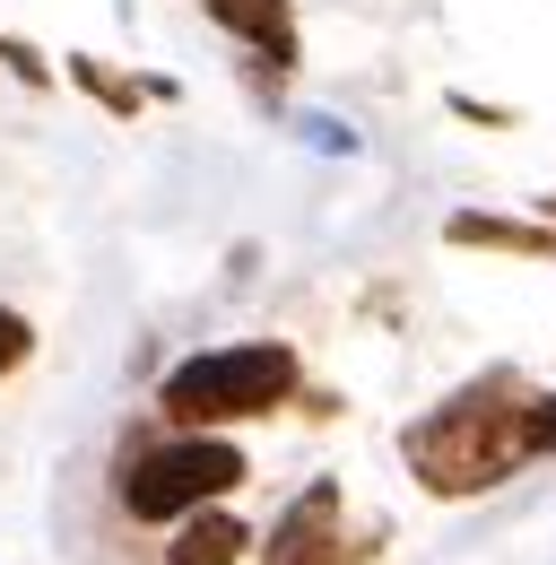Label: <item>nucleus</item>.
I'll list each match as a JSON object with an SVG mask.
<instances>
[{"label":"nucleus","mask_w":556,"mask_h":565,"mask_svg":"<svg viewBox=\"0 0 556 565\" xmlns=\"http://www.w3.org/2000/svg\"><path fill=\"white\" fill-rule=\"evenodd\" d=\"M400 452L426 495H479L513 479L522 461L556 452V392H522L513 374H487L470 392H452L443 409H426L400 435Z\"/></svg>","instance_id":"f257e3e1"},{"label":"nucleus","mask_w":556,"mask_h":565,"mask_svg":"<svg viewBox=\"0 0 556 565\" xmlns=\"http://www.w3.org/2000/svg\"><path fill=\"white\" fill-rule=\"evenodd\" d=\"M296 392V349L278 340H235V349H201L183 356L157 392V409L174 426H235V418H270Z\"/></svg>","instance_id":"f03ea898"},{"label":"nucleus","mask_w":556,"mask_h":565,"mask_svg":"<svg viewBox=\"0 0 556 565\" xmlns=\"http://www.w3.org/2000/svg\"><path fill=\"white\" fill-rule=\"evenodd\" d=\"M226 488H244V452L201 435V426H183L174 444H148V452L122 461V513L131 522H183V513L217 504Z\"/></svg>","instance_id":"7ed1b4c3"},{"label":"nucleus","mask_w":556,"mask_h":565,"mask_svg":"<svg viewBox=\"0 0 556 565\" xmlns=\"http://www.w3.org/2000/svg\"><path fill=\"white\" fill-rule=\"evenodd\" d=\"M340 557H348V548H340V488H331V479H313V488L278 513L261 565H340Z\"/></svg>","instance_id":"20e7f679"},{"label":"nucleus","mask_w":556,"mask_h":565,"mask_svg":"<svg viewBox=\"0 0 556 565\" xmlns=\"http://www.w3.org/2000/svg\"><path fill=\"white\" fill-rule=\"evenodd\" d=\"M201 9L261 53V71H296V9L287 0H201Z\"/></svg>","instance_id":"39448f33"},{"label":"nucleus","mask_w":556,"mask_h":565,"mask_svg":"<svg viewBox=\"0 0 556 565\" xmlns=\"http://www.w3.org/2000/svg\"><path fill=\"white\" fill-rule=\"evenodd\" d=\"M253 548V531L235 522V513H183V531H174V548H165V565H235Z\"/></svg>","instance_id":"423d86ee"},{"label":"nucleus","mask_w":556,"mask_h":565,"mask_svg":"<svg viewBox=\"0 0 556 565\" xmlns=\"http://www.w3.org/2000/svg\"><path fill=\"white\" fill-rule=\"evenodd\" d=\"M443 235L452 244H487V253H556V226H513V217H479V210H461Z\"/></svg>","instance_id":"0eeeda50"},{"label":"nucleus","mask_w":556,"mask_h":565,"mask_svg":"<svg viewBox=\"0 0 556 565\" xmlns=\"http://www.w3.org/2000/svg\"><path fill=\"white\" fill-rule=\"evenodd\" d=\"M78 87H87V96H105L114 114H131V105H139V87H131V78H114L105 62H78Z\"/></svg>","instance_id":"6e6552de"},{"label":"nucleus","mask_w":556,"mask_h":565,"mask_svg":"<svg viewBox=\"0 0 556 565\" xmlns=\"http://www.w3.org/2000/svg\"><path fill=\"white\" fill-rule=\"evenodd\" d=\"M26 356H35V331H26V313H9V305H0V374H18Z\"/></svg>","instance_id":"1a4fd4ad"}]
</instances>
